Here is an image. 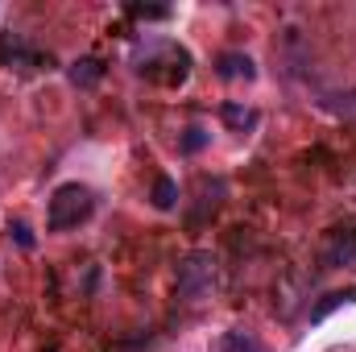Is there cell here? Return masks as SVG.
<instances>
[{
    "mask_svg": "<svg viewBox=\"0 0 356 352\" xmlns=\"http://www.w3.org/2000/svg\"><path fill=\"white\" fill-rule=\"evenodd\" d=\"M91 211H95L91 186H83V182H63V186H54V195H50L46 228H50V232H71V228L88 224Z\"/></svg>",
    "mask_w": 356,
    "mask_h": 352,
    "instance_id": "obj_1",
    "label": "cell"
},
{
    "mask_svg": "<svg viewBox=\"0 0 356 352\" xmlns=\"http://www.w3.org/2000/svg\"><path fill=\"white\" fill-rule=\"evenodd\" d=\"M175 282H178V294L186 303H203L211 294V286H216V257L207 249L186 253L182 265H178V273H175Z\"/></svg>",
    "mask_w": 356,
    "mask_h": 352,
    "instance_id": "obj_2",
    "label": "cell"
},
{
    "mask_svg": "<svg viewBox=\"0 0 356 352\" xmlns=\"http://www.w3.org/2000/svg\"><path fill=\"white\" fill-rule=\"evenodd\" d=\"M356 262V232H332V241H327V249H323V265L327 269H336V265H353Z\"/></svg>",
    "mask_w": 356,
    "mask_h": 352,
    "instance_id": "obj_3",
    "label": "cell"
},
{
    "mask_svg": "<svg viewBox=\"0 0 356 352\" xmlns=\"http://www.w3.org/2000/svg\"><path fill=\"white\" fill-rule=\"evenodd\" d=\"M216 75H220V79H257V67H253V58H249V54L228 50V54H220V58H216Z\"/></svg>",
    "mask_w": 356,
    "mask_h": 352,
    "instance_id": "obj_4",
    "label": "cell"
},
{
    "mask_svg": "<svg viewBox=\"0 0 356 352\" xmlns=\"http://www.w3.org/2000/svg\"><path fill=\"white\" fill-rule=\"evenodd\" d=\"M67 75H71V83H75V88H95V83H99V79H104V63H99V58H75V63H71V67H67Z\"/></svg>",
    "mask_w": 356,
    "mask_h": 352,
    "instance_id": "obj_5",
    "label": "cell"
},
{
    "mask_svg": "<svg viewBox=\"0 0 356 352\" xmlns=\"http://www.w3.org/2000/svg\"><path fill=\"white\" fill-rule=\"evenodd\" d=\"M220 352H269L253 332H245V328H232V332H224V340H220Z\"/></svg>",
    "mask_w": 356,
    "mask_h": 352,
    "instance_id": "obj_6",
    "label": "cell"
},
{
    "mask_svg": "<svg viewBox=\"0 0 356 352\" xmlns=\"http://www.w3.org/2000/svg\"><path fill=\"white\" fill-rule=\"evenodd\" d=\"M220 116H224V125H232L236 133H245V129H257V112H253V108L224 104V108H220Z\"/></svg>",
    "mask_w": 356,
    "mask_h": 352,
    "instance_id": "obj_7",
    "label": "cell"
},
{
    "mask_svg": "<svg viewBox=\"0 0 356 352\" xmlns=\"http://www.w3.org/2000/svg\"><path fill=\"white\" fill-rule=\"evenodd\" d=\"M175 203H178V182L162 175L158 182H154V207H158V211H170Z\"/></svg>",
    "mask_w": 356,
    "mask_h": 352,
    "instance_id": "obj_8",
    "label": "cell"
},
{
    "mask_svg": "<svg viewBox=\"0 0 356 352\" xmlns=\"http://www.w3.org/2000/svg\"><path fill=\"white\" fill-rule=\"evenodd\" d=\"M129 13L141 21H166L170 17V8H158V4H129Z\"/></svg>",
    "mask_w": 356,
    "mask_h": 352,
    "instance_id": "obj_9",
    "label": "cell"
},
{
    "mask_svg": "<svg viewBox=\"0 0 356 352\" xmlns=\"http://www.w3.org/2000/svg\"><path fill=\"white\" fill-rule=\"evenodd\" d=\"M203 141H207V133H203V129H186L182 150H186V154H195V150H203Z\"/></svg>",
    "mask_w": 356,
    "mask_h": 352,
    "instance_id": "obj_10",
    "label": "cell"
},
{
    "mask_svg": "<svg viewBox=\"0 0 356 352\" xmlns=\"http://www.w3.org/2000/svg\"><path fill=\"white\" fill-rule=\"evenodd\" d=\"M13 237H17L21 249H33V232H29V224H13Z\"/></svg>",
    "mask_w": 356,
    "mask_h": 352,
    "instance_id": "obj_11",
    "label": "cell"
}]
</instances>
